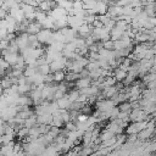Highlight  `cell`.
<instances>
[{
	"label": "cell",
	"mask_w": 156,
	"mask_h": 156,
	"mask_svg": "<svg viewBox=\"0 0 156 156\" xmlns=\"http://www.w3.org/2000/svg\"><path fill=\"white\" fill-rule=\"evenodd\" d=\"M84 23V17L79 15H68L67 16V24L69 28L77 30Z\"/></svg>",
	"instance_id": "5b68a950"
},
{
	"label": "cell",
	"mask_w": 156,
	"mask_h": 156,
	"mask_svg": "<svg viewBox=\"0 0 156 156\" xmlns=\"http://www.w3.org/2000/svg\"><path fill=\"white\" fill-rule=\"evenodd\" d=\"M0 68H2V69H5V71H7V69L11 68V66L5 61V58H4L2 56H0Z\"/></svg>",
	"instance_id": "4316f807"
},
{
	"label": "cell",
	"mask_w": 156,
	"mask_h": 156,
	"mask_svg": "<svg viewBox=\"0 0 156 156\" xmlns=\"http://www.w3.org/2000/svg\"><path fill=\"white\" fill-rule=\"evenodd\" d=\"M127 74H128V72H126V71L121 69L119 67H117V68H115V69H113V77L116 78V80H117V82H122V80L127 77Z\"/></svg>",
	"instance_id": "d6986e66"
},
{
	"label": "cell",
	"mask_w": 156,
	"mask_h": 156,
	"mask_svg": "<svg viewBox=\"0 0 156 156\" xmlns=\"http://www.w3.org/2000/svg\"><path fill=\"white\" fill-rule=\"evenodd\" d=\"M129 119L132 122H141V121L149 119V115L141 107L132 108V111L129 112Z\"/></svg>",
	"instance_id": "7a4b0ae2"
},
{
	"label": "cell",
	"mask_w": 156,
	"mask_h": 156,
	"mask_svg": "<svg viewBox=\"0 0 156 156\" xmlns=\"http://www.w3.org/2000/svg\"><path fill=\"white\" fill-rule=\"evenodd\" d=\"M91 30H93V26L87 24V23H83V24L77 29V33H78V37L87 38L88 35L91 34Z\"/></svg>",
	"instance_id": "5bb4252c"
},
{
	"label": "cell",
	"mask_w": 156,
	"mask_h": 156,
	"mask_svg": "<svg viewBox=\"0 0 156 156\" xmlns=\"http://www.w3.org/2000/svg\"><path fill=\"white\" fill-rule=\"evenodd\" d=\"M71 1H73V0H71Z\"/></svg>",
	"instance_id": "1f68e13d"
},
{
	"label": "cell",
	"mask_w": 156,
	"mask_h": 156,
	"mask_svg": "<svg viewBox=\"0 0 156 156\" xmlns=\"http://www.w3.org/2000/svg\"><path fill=\"white\" fill-rule=\"evenodd\" d=\"M2 93H4V89H2V88H1V85H0V96L2 95Z\"/></svg>",
	"instance_id": "f546056e"
},
{
	"label": "cell",
	"mask_w": 156,
	"mask_h": 156,
	"mask_svg": "<svg viewBox=\"0 0 156 156\" xmlns=\"http://www.w3.org/2000/svg\"><path fill=\"white\" fill-rule=\"evenodd\" d=\"M52 78H54V82H55V83H61V82L65 80V78H66V73H65L63 69L52 72Z\"/></svg>",
	"instance_id": "ffe728a7"
},
{
	"label": "cell",
	"mask_w": 156,
	"mask_h": 156,
	"mask_svg": "<svg viewBox=\"0 0 156 156\" xmlns=\"http://www.w3.org/2000/svg\"><path fill=\"white\" fill-rule=\"evenodd\" d=\"M7 15H9V11H7L5 7L1 6V7H0V20H4Z\"/></svg>",
	"instance_id": "f1b7e54d"
},
{
	"label": "cell",
	"mask_w": 156,
	"mask_h": 156,
	"mask_svg": "<svg viewBox=\"0 0 156 156\" xmlns=\"http://www.w3.org/2000/svg\"><path fill=\"white\" fill-rule=\"evenodd\" d=\"M4 5V0H0V7Z\"/></svg>",
	"instance_id": "4dcf8cb0"
},
{
	"label": "cell",
	"mask_w": 156,
	"mask_h": 156,
	"mask_svg": "<svg viewBox=\"0 0 156 156\" xmlns=\"http://www.w3.org/2000/svg\"><path fill=\"white\" fill-rule=\"evenodd\" d=\"M91 85V78L90 77H79L76 82H74V87L80 90V89H84V88H88Z\"/></svg>",
	"instance_id": "4fadbf2b"
},
{
	"label": "cell",
	"mask_w": 156,
	"mask_h": 156,
	"mask_svg": "<svg viewBox=\"0 0 156 156\" xmlns=\"http://www.w3.org/2000/svg\"><path fill=\"white\" fill-rule=\"evenodd\" d=\"M34 73H37V66L26 65V67H24V69H23V76H24V77H32Z\"/></svg>",
	"instance_id": "603a6c76"
},
{
	"label": "cell",
	"mask_w": 156,
	"mask_h": 156,
	"mask_svg": "<svg viewBox=\"0 0 156 156\" xmlns=\"http://www.w3.org/2000/svg\"><path fill=\"white\" fill-rule=\"evenodd\" d=\"M67 58L66 57H63V56H61L60 58H57V60H54L51 63H49L50 65V69H51V73L52 72H56V71H61V69H65L66 68V65H67Z\"/></svg>",
	"instance_id": "9c48e42d"
},
{
	"label": "cell",
	"mask_w": 156,
	"mask_h": 156,
	"mask_svg": "<svg viewBox=\"0 0 156 156\" xmlns=\"http://www.w3.org/2000/svg\"><path fill=\"white\" fill-rule=\"evenodd\" d=\"M9 15H10L17 23H21V22L26 21L24 13H23V11H22L20 4H18V5H15V6H12V7H10V10H9Z\"/></svg>",
	"instance_id": "277c9868"
},
{
	"label": "cell",
	"mask_w": 156,
	"mask_h": 156,
	"mask_svg": "<svg viewBox=\"0 0 156 156\" xmlns=\"http://www.w3.org/2000/svg\"><path fill=\"white\" fill-rule=\"evenodd\" d=\"M123 35H124V32H123L122 29L117 28L116 26L110 29V39H111V40H118V39H121Z\"/></svg>",
	"instance_id": "e0dca14e"
},
{
	"label": "cell",
	"mask_w": 156,
	"mask_h": 156,
	"mask_svg": "<svg viewBox=\"0 0 156 156\" xmlns=\"http://www.w3.org/2000/svg\"><path fill=\"white\" fill-rule=\"evenodd\" d=\"M23 13H24V17L27 21H34L35 18V13H37V7L32 6V5H27V4H20Z\"/></svg>",
	"instance_id": "8992f818"
},
{
	"label": "cell",
	"mask_w": 156,
	"mask_h": 156,
	"mask_svg": "<svg viewBox=\"0 0 156 156\" xmlns=\"http://www.w3.org/2000/svg\"><path fill=\"white\" fill-rule=\"evenodd\" d=\"M55 6H57V5H56V2H55V0H45V1L39 2L37 9H38L39 11H43V12L49 13V12H50Z\"/></svg>",
	"instance_id": "8fae6325"
},
{
	"label": "cell",
	"mask_w": 156,
	"mask_h": 156,
	"mask_svg": "<svg viewBox=\"0 0 156 156\" xmlns=\"http://www.w3.org/2000/svg\"><path fill=\"white\" fill-rule=\"evenodd\" d=\"M1 56L5 58V61L10 65V66H13L17 61H18V58H20V52H11V51H9L7 49L6 50H4V51H1Z\"/></svg>",
	"instance_id": "52a82bcc"
},
{
	"label": "cell",
	"mask_w": 156,
	"mask_h": 156,
	"mask_svg": "<svg viewBox=\"0 0 156 156\" xmlns=\"http://www.w3.org/2000/svg\"><path fill=\"white\" fill-rule=\"evenodd\" d=\"M117 118L123 121V122H129V112H123V111H119L118 115H117Z\"/></svg>",
	"instance_id": "484cf974"
},
{
	"label": "cell",
	"mask_w": 156,
	"mask_h": 156,
	"mask_svg": "<svg viewBox=\"0 0 156 156\" xmlns=\"http://www.w3.org/2000/svg\"><path fill=\"white\" fill-rule=\"evenodd\" d=\"M155 1H156V0H155Z\"/></svg>",
	"instance_id": "d6a6232c"
},
{
	"label": "cell",
	"mask_w": 156,
	"mask_h": 156,
	"mask_svg": "<svg viewBox=\"0 0 156 156\" xmlns=\"http://www.w3.org/2000/svg\"><path fill=\"white\" fill-rule=\"evenodd\" d=\"M0 54H1V52H0Z\"/></svg>",
	"instance_id": "836d02e7"
},
{
	"label": "cell",
	"mask_w": 156,
	"mask_h": 156,
	"mask_svg": "<svg viewBox=\"0 0 156 156\" xmlns=\"http://www.w3.org/2000/svg\"><path fill=\"white\" fill-rule=\"evenodd\" d=\"M38 122H37V115L34 113V115H32L30 117H28V118H26L24 121H23V127H26V128H32L33 126H35Z\"/></svg>",
	"instance_id": "44dd1931"
},
{
	"label": "cell",
	"mask_w": 156,
	"mask_h": 156,
	"mask_svg": "<svg viewBox=\"0 0 156 156\" xmlns=\"http://www.w3.org/2000/svg\"><path fill=\"white\" fill-rule=\"evenodd\" d=\"M56 101V104H57V106H58V108H61V110H68L69 108V106H71V101H69V99H68V96H67V94L65 95V96H62V98H60V99H57V100H55Z\"/></svg>",
	"instance_id": "2e32d148"
},
{
	"label": "cell",
	"mask_w": 156,
	"mask_h": 156,
	"mask_svg": "<svg viewBox=\"0 0 156 156\" xmlns=\"http://www.w3.org/2000/svg\"><path fill=\"white\" fill-rule=\"evenodd\" d=\"M118 108H119V111H123V112H130L132 111V104L129 100H127L124 102L118 104Z\"/></svg>",
	"instance_id": "d4e9b609"
},
{
	"label": "cell",
	"mask_w": 156,
	"mask_h": 156,
	"mask_svg": "<svg viewBox=\"0 0 156 156\" xmlns=\"http://www.w3.org/2000/svg\"><path fill=\"white\" fill-rule=\"evenodd\" d=\"M79 95H80V93H79V90H78V89H72V90L67 91V96H68V99H69V101H71V102L77 101V100H78V98H79Z\"/></svg>",
	"instance_id": "cb8c5ba5"
},
{
	"label": "cell",
	"mask_w": 156,
	"mask_h": 156,
	"mask_svg": "<svg viewBox=\"0 0 156 156\" xmlns=\"http://www.w3.org/2000/svg\"><path fill=\"white\" fill-rule=\"evenodd\" d=\"M37 72H39V73H40V74H43V76H46V74L51 73L50 65H49V63H43V65L37 66Z\"/></svg>",
	"instance_id": "7402d4cb"
},
{
	"label": "cell",
	"mask_w": 156,
	"mask_h": 156,
	"mask_svg": "<svg viewBox=\"0 0 156 156\" xmlns=\"http://www.w3.org/2000/svg\"><path fill=\"white\" fill-rule=\"evenodd\" d=\"M9 44H10V41L7 39H1L0 40V52L4 51V50H6L9 48Z\"/></svg>",
	"instance_id": "83f0119b"
},
{
	"label": "cell",
	"mask_w": 156,
	"mask_h": 156,
	"mask_svg": "<svg viewBox=\"0 0 156 156\" xmlns=\"http://www.w3.org/2000/svg\"><path fill=\"white\" fill-rule=\"evenodd\" d=\"M37 39L41 45H50L54 41V33L51 29H41L37 34Z\"/></svg>",
	"instance_id": "6da1fadb"
},
{
	"label": "cell",
	"mask_w": 156,
	"mask_h": 156,
	"mask_svg": "<svg viewBox=\"0 0 156 156\" xmlns=\"http://www.w3.org/2000/svg\"><path fill=\"white\" fill-rule=\"evenodd\" d=\"M51 121H52V113H50V112L37 115V122L39 124H50L51 126Z\"/></svg>",
	"instance_id": "9a60e30c"
},
{
	"label": "cell",
	"mask_w": 156,
	"mask_h": 156,
	"mask_svg": "<svg viewBox=\"0 0 156 156\" xmlns=\"http://www.w3.org/2000/svg\"><path fill=\"white\" fill-rule=\"evenodd\" d=\"M60 30H61L62 34H63V41H65V44H66V43H71L74 38L78 37L77 30H74V29H72V28H69V27H66V28L60 29Z\"/></svg>",
	"instance_id": "30bf717a"
},
{
	"label": "cell",
	"mask_w": 156,
	"mask_h": 156,
	"mask_svg": "<svg viewBox=\"0 0 156 156\" xmlns=\"http://www.w3.org/2000/svg\"><path fill=\"white\" fill-rule=\"evenodd\" d=\"M49 16L54 20V21H56V20H62V18H67V16H68V12L66 11V10H63L62 7H60V6H55L50 12H49Z\"/></svg>",
	"instance_id": "ba28073f"
},
{
	"label": "cell",
	"mask_w": 156,
	"mask_h": 156,
	"mask_svg": "<svg viewBox=\"0 0 156 156\" xmlns=\"http://www.w3.org/2000/svg\"><path fill=\"white\" fill-rule=\"evenodd\" d=\"M95 106H96V111L98 112H107V111H110L112 107H115L117 105L111 99H101V100H96Z\"/></svg>",
	"instance_id": "3957f363"
},
{
	"label": "cell",
	"mask_w": 156,
	"mask_h": 156,
	"mask_svg": "<svg viewBox=\"0 0 156 156\" xmlns=\"http://www.w3.org/2000/svg\"><path fill=\"white\" fill-rule=\"evenodd\" d=\"M41 29H43V27H41L40 23H38L37 21H29L28 24H27L26 32H27L28 34H34V35H37Z\"/></svg>",
	"instance_id": "7c38bea8"
},
{
	"label": "cell",
	"mask_w": 156,
	"mask_h": 156,
	"mask_svg": "<svg viewBox=\"0 0 156 156\" xmlns=\"http://www.w3.org/2000/svg\"><path fill=\"white\" fill-rule=\"evenodd\" d=\"M27 78L29 79V82H30L34 87H37V85L43 84V83H44V76H43V74H40L39 72H37V73H34L32 77H27Z\"/></svg>",
	"instance_id": "ac0fdd59"
}]
</instances>
